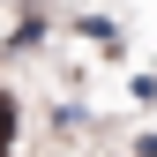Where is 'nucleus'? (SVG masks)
I'll return each mask as SVG.
<instances>
[{
  "label": "nucleus",
  "mask_w": 157,
  "mask_h": 157,
  "mask_svg": "<svg viewBox=\"0 0 157 157\" xmlns=\"http://www.w3.org/2000/svg\"><path fill=\"white\" fill-rule=\"evenodd\" d=\"M15 150H23V97L0 82V157H15Z\"/></svg>",
  "instance_id": "1"
},
{
  "label": "nucleus",
  "mask_w": 157,
  "mask_h": 157,
  "mask_svg": "<svg viewBox=\"0 0 157 157\" xmlns=\"http://www.w3.org/2000/svg\"><path fill=\"white\" fill-rule=\"evenodd\" d=\"M142 157H157V135H142Z\"/></svg>",
  "instance_id": "2"
}]
</instances>
